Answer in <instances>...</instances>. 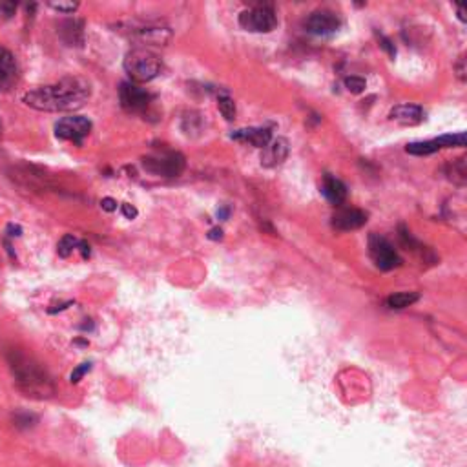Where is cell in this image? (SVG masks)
Segmentation results:
<instances>
[{"label": "cell", "instance_id": "1", "mask_svg": "<svg viewBox=\"0 0 467 467\" xmlns=\"http://www.w3.org/2000/svg\"><path fill=\"white\" fill-rule=\"evenodd\" d=\"M92 88L85 79L68 77L55 85L38 86L24 95V103L38 112H75L86 104Z\"/></svg>", "mask_w": 467, "mask_h": 467}, {"label": "cell", "instance_id": "2", "mask_svg": "<svg viewBox=\"0 0 467 467\" xmlns=\"http://www.w3.org/2000/svg\"><path fill=\"white\" fill-rule=\"evenodd\" d=\"M8 364L15 376V382L19 385L20 391L28 396L46 398L53 394V383L46 371L33 360L31 356L24 354L20 350H10L8 352Z\"/></svg>", "mask_w": 467, "mask_h": 467}, {"label": "cell", "instance_id": "3", "mask_svg": "<svg viewBox=\"0 0 467 467\" xmlns=\"http://www.w3.org/2000/svg\"><path fill=\"white\" fill-rule=\"evenodd\" d=\"M161 59L146 48L131 50L124 59V71L136 82H148L161 73Z\"/></svg>", "mask_w": 467, "mask_h": 467}, {"label": "cell", "instance_id": "4", "mask_svg": "<svg viewBox=\"0 0 467 467\" xmlns=\"http://www.w3.org/2000/svg\"><path fill=\"white\" fill-rule=\"evenodd\" d=\"M185 164H187L185 157L179 152H173V150H161V152H155V154L143 159V166L150 173L163 175V178H178V175H181V172L185 170Z\"/></svg>", "mask_w": 467, "mask_h": 467}, {"label": "cell", "instance_id": "5", "mask_svg": "<svg viewBox=\"0 0 467 467\" xmlns=\"http://www.w3.org/2000/svg\"><path fill=\"white\" fill-rule=\"evenodd\" d=\"M241 28L252 33H271L276 28L278 17L271 4H257L239 15Z\"/></svg>", "mask_w": 467, "mask_h": 467}, {"label": "cell", "instance_id": "6", "mask_svg": "<svg viewBox=\"0 0 467 467\" xmlns=\"http://www.w3.org/2000/svg\"><path fill=\"white\" fill-rule=\"evenodd\" d=\"M369 252L374 265L378 266L380 271H393V268H398L402 265V259H400L393 245L378 234H371Z\"/></svg>", "mask_w": 467, "mask_h": 467}, {"label": "cell", "instance_id": "7", "mask_svg": "<svg viewBox=\"0 0 467 467\" xmlns=\"http://www.w3.org/2000/svg\"><path fill=\"white\" fill-rule=\"evenodd\" d=\"M92 131V122L86 117L71 115L64 117L55 124V136L62 141H71L75 145H82L85 137Z\"/></svg>", "mask_w": 467, "mask_h": 467}, {"label": "cell", "instance_id": "8", "mask_svg": "<svg viewBox=\"0 0 467 467\" xmlns=\"http://www.w3.org/2000/svg\"><path fill=\"white\" fill-rule=\"evenodd\" d=\"M305 29L316 37H331L341 28V19L331 10H318L308 15L303 22Z\"/></svg>", "mask_w": 467, "mask_h": 467}, {"label": "cell", "instance_id": "9", "mask_svg": "<svg viewBox=\"0 0 467 467\" xmlns=\"http://www.w3.org/2000/svg\"><path fill=\"white\" fill-rule=\"evenodd\" d=\"M119 99H121V104L124 110L134 113L145 112L146 108L152 103V95L148 92H145L139 86L131 85V82H124L119 88Z\"/></svg>", "mask_w": 467, "mask_h": 467}, {"label": "cell", "instance_id": "10", "mask_svg": "<svg viewBox=\"0 0 467 467\" xmlns=\"http://www.w3.org/2000/svg\"><path fill=\"white\" fill-rule=\"evenodd\" d=\"M365 223H367V214L358 208H340L332 215V227L343 232L361 229Z\"/></svg>", "mask_w": 467, "mask_h": 467}, {"label": "cell", "instance_id": "11", "mask_svg": "<svg viewBox=\"0 0 467 467\" xmlns=\"http://www.w3.org/2000/svg\"><path fill=\"white\" fill-rule=\"evenodd\" d=\"M130 33L136 35L143 44H157V46H164L172 37L170 29L161 24H145V26L130 29Z\"/></svg>", "mask_w": 467, "mask_h": 467}, {"label": "cell", "instance_id": "12", "mask_svg": "<svg viewBox=\"0 0 467 467\" xmlns=\"http://www.w3.org/2000/svg\"><path fill=\"white\" fill-rule=\"evenodd\" d=\"M289 157V143L283 137H278V139H272L268 145L263 148L261 152V164L266 168H274L278 164H281L283 161Z\"/></svg>", "mask_w": 467, "mask_h": 467}, {"label": "cell", "instance_id": "13", "mask_svg": "<svg viewBox=\"0 0 467 467\" xmlns=\"http://www.w3.org/2000/svg\"><path fill=\"white\" fill-rule=\"evenodd\" d=\"M391 119L403 127H415V124H420L424 121V108L418 106V104H398L391 110Z\"/></svg>", "mask_w": 467, "mask_h": 467}, {"label": "cell", "instance_id": "14", "mask_svg": "<svg viewBox=\"0 0 467 467\" xmlns=\"http://www.w3.org/2000/svg\"><path fill=\"white\" fill-rule=\"evenodd\" d=\"M322 194L325 196V199H327L329 203H332V205L336 206L343 205L347 199L345 182L338 178H332V175H325L322 185Z\"/></svg>", "mask_w": 467, "mask_h": 467}, {"label": "cell", "instance_id": "15", "mask_svg": "<svg viewBox=\"0 0 467 467\" xmlns=\"http://www.w3.org/2000/svg\"><path fill=\"white\" fill-rule=\"evenodd\" d=\"M232 139L250 143L256 148H265L272 141V131L268 128H243L234 131Z\"/></svg>", "mask_w": 467, "mask_h": 467}, {"label": "cell", "instance_id": "16", "mask_svg": "<svg viewBox=\"0 0 467 467\" xmlns=\"http://www.w3.org/2000/svg\"><path fill=\"white\" fill-rule=\"evenodd\" d=\"M17 77V62L10 50L0 48V85H11Z\"/></svg>", "mask_w": 467, "mask_h": 467}, {"label": "cell", "instance_id": "17", "mask_svg": "<svg viewBox=\"0 0 467 467\" xmlns=\"http://www.w3.org/2000/svg\"><path fill=\"white\" fill-rule=\"evenodd\" d=\"M418 299H420V296L416 294V292H398V294L389 296V298H387V307L389 308H396V310H400V308L411 307V305L416 303Z\"/></svg>", "mask_w": 467, "mask_h": 467}, {"label": "cell", "instance_id": "18", "mask_svg": "<svg viewBox=\"0 0 467 467\" xmlns=\"http://www.w3.org/2000/svg\"><path fill=\"white\" fill-rule=\"evenodd\" d=\"M438 150H442L438 145V141L433 139V141H418V143H411V145H407L405 152L411 155H431L435 154V152H438Z\"/></svg>", "mask_w": 467, "mask_h": 467}, {"label": "cell", "instance_id": "19", "mask_svg": "<svg viewBox=\"0 0 467 467\" xmlns=\"http://www.w3.org/2000/svg\"><path fill=\"white\" fill-rule=\"evenodd\" d=\"M217 108H220L221 115L224 117V121L232 122L236 119V103H234V99L230 95H220L217 99Z\"/></svg>", "mask_w": 467, "mask_h": 467}, {"label": "cell", "instance_id": "20", "mask_svg": "<svg viewBox=\"0 0 467 467\" xmlns=\"http://www.w3.org/2000/svg\"><path fill=\"white\" fill-rule=\"evenodd\" d=\"M80 241L75 236H71V234H68V236H64V238L59 241V247H57V252H59V256L61 257H68L71 252H73L75 248H79Z\"/></svg>", "mask_w": 467, "mask_h": 467}, {"label": "cell", "instance_id": "21", "mask_svg": "<svg viewBox=\"0 0 467 467\" xmlns=\"http://www.w3.org/2000/svg\"><path fill=\"white\" fill-rule=\"evenodd\" d=\"M440 148H454V146H466V134H449V136L436 137Z\"/></svg>", "mask_w": 467, "mask_h": 467}, {"label": "cell", "instance_id": "22", "mask_svg": "<svg viewBox=\"0 0 467 467\" xmlns=\"http://www.w3.org/2000/svg\"><path fill=\"white\" fill-rule=\"evenodd\" d=\"M467 178V170H466V159H458L457 163H453L451 166V173H449V179H453L458 185H466Z\"/></svg>", "mask_w": 467, "mask_h": 467}, {"label": "cell", "instance_id": "23", "mask_svg": "<svg viewBox=\"0 0 467 467\" xmlns=\"http://www.w3.org/2000/svg\"><path fill=\"white\" fill-rule=\"evenodd\" d=\"M365 86H367V82H365V79H361V77H347L345 79V88L349 89L350 94H361L365 89Z\"/></svg>", "mask_w": 467, "mask_h": 467}, {"label": "cell", "instance_id": "24", "mask_svg": "<svg viewBox=\"0 0 467 467\" xmlns=\"http://www.w3.org/2000/svg\"><path fill=\"white\" fill-rule=\"evenodd\" d=\"M50 8H53L59 13H75L79 10V4L77 2H50Z\"/></svg>", "mask_w": 467, "mask_h": 467}, {"label": "cell", "instance_id": "25", "mask_svg": "<svg viewBox=\"0 0 467 467\" xmlns=\"http://www.w3.org/2000/svg\"><path fill=\"white\" fill-rule=\"evenodd\" d=\"M89 367H92V364H82V365H79V367H77V369H75L73 373H71L70 382H71V383L80 382V378H82V376H85V374L88 373Z\"/></svg>", "mask_w": 467, "mask_h": 467}, {"label": "cell", "instance_id": "26", "mask_svg": "<svg viewBox=\"0 0 467 467\" xmlns=\"http://www.w3.org/2000/svg\"><path fill=\"white\" fill-rule=\"evenodd\" d=\"M15 10H17L15 2H0V17L10 19L11 15H15Z\"/></svg>", "mask_w": 467, "mask_h": 467}, {"label": "cell", "instance_id": "27", "mask_svg": "<svg viewBox=\"0 0 467 467\" xmlns=\"http://www.w3.org/2000/svg\"><path fill=\"white\" fill-rule=\"evenodd\" d=\"M378 38H380V46H382L383 50H385V52L389 53V55H391V57L396 55V50H394L393 43H391V41H389L387 37H383V35H380Z\"/></svg>", "mask_w": 467, "mask_h": 467}, {"label": "cell", "instance_id": "28", "mask_svg": "<svg viewBox=\"0 0 467 467\" xmlns=\"http://www.w3.org/2000/svg\"><path fill=\"white\" fill-rule=\"evenodd\" d=\"M121 212H122V215L127 217V220H134V217H137V208H136V206L128 205V203H122Z\"/></svg>", "mask_w": 467, "mask_h": 467}, {"label": "cell", "instance_id": "29", "mask_svg": "<svg viewBox=\"0 0 467 467\" xmlns=\"http://www.w3.org/2000/svg\"><path fill=\"white\" fill-rule=\"evenodd\" d=\"M101 206H103V210L113 212L117 210V201L115 199H112V197H104L103 201H101Z\"/></svg>", "mask_w": 467, "mask_h": 467}, {"label": "cell", "instance_id": "30", "mask_svg": "<svg viewBox=\"0 0 467 467\" xmlns=\"http://www.w3.org/2000/svg\"><path fill=\"white\" fill-rule=\"evenodd\" d=\"M208 238H210V239H221V238H223V230L212 229L210 232H208Z\"/></svg>", "mask_w": 467, "mask_h": 467}, {"label": "cell", "instance_id": "31", "mask_svg": "<svg viewBox=\"0 0 467 467\" xmlns=\"http://www.w3.org/2000/svg\"><path fill=\"white\" fill-rule=\"evenodd\" d=\"M458 19L466 22V15H464V8H458Z\"/></svg>", "mask_w": 467, "mask_h": 467}, {"label": "cell", "instance_id": "32", "mask_svg": "<svg viewBox=\"0 0 467 467\" xmlns=\"http://www.w3.org/2000/svg\"><path fill=\"white\" fill-rule=\"evenodd\" d=\"M217 215H220L221 220H224V217L229 215V208H223V210H220V212H217Z\"/></svg>", "mask_w": 467, "mask_h": 467}]
</instances>
